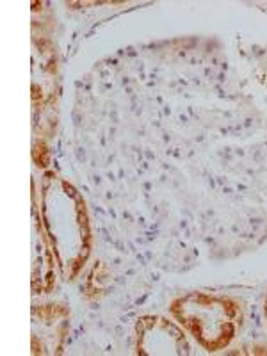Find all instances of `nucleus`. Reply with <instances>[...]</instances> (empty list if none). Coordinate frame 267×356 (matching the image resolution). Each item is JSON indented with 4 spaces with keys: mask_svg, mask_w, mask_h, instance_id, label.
Here are the masks:
<instances>
[{
    "mask_svg": "<svg viewBox=\"0 0 267 356\" xmlns=\"http://www.w3.org/2000/svg\"><path fill=\"white\" fill-rule=\"evenodd\" d=\"M41 222L56 255L59 278L73 282L88 264L93 248V232L89 222L88 207L81 191L59 177L47 171L40 182Z\"/></svg>",
    "mask_w": 267,
    "mask_h": 356,
    "instance_id": "obj_1",
    "label": "nucleus"
},
{
    "mask_svg": "<svg viewBox=\"0 0 267 356\" xmlns=\"http://www.w3.org/2000/svg\"><path fill=\"white\" fill-rule=\"evenodd\" d=\"M177 321L205 353H221L232 346L244 324V308L228 294L189 291L168 307Z\"/></svg>",
    "mask_w": 267,
    "mask_h": 356,
    "instance_id": "obj_2",
    "label": "nucleus"
},
{
    "mask_svg": "<svg viewBox=\"0 0 267 356\" xmlns=\"http://www.w3.org/2000/svg\"><path fill=\"white\" fill-rule=\"evenodd\" d=\"M134 348L141 356H189L193 355L189 333L166 316L138 317L134 324Z\"/></svg>",
    "mask_w": 267,
    "mask_h": 356,
    "instance_id": "obj_3",
    "label": "nucleus"
},
{
    "mask_svg": "<svg viewBox=\"0 0 267 356\" xmlns=\"http://www.w3.org/2000/svg\"><path fill=\"white\" fill-rule=\"evenodd\" d=\"M31 324L33 355H61L70 337V308L63 303L34 305Z\"/></svg>",
    "mask_w": 267,
    "mask_h": 356,
    "instance_id": "obj_4",
    "label": "nucleus"
},
{
    "mask_svg": "<svg viewBox=\"0 0 267 356\" xmlns=\"http://www.w3.org/2000/svg\"><path fill=\"white\" fill-rule=\"evenodd\" d=\"M31 287L33 294H50L56 289L57 269L50 241L41 222L36 196L33 195V257H31Z\"/></svg>",
    "mask_w": 267,
    "mask_h": 356,
    "instance_id": "obj_5",
    "label": "nucleus"
},
{
    "mask_svg": "<svg viewBox=\"0 0 267 356\" xmlns=\"http://www.w3.org/2000/svg\"><path fill=\"white\" fill-rule=\"evenodd\" d=\"M264 319H266V326H267V294L264 298Z\"/></svg>",
    "mask_w": 267,
    "mask_h": 356,
    "instance_id": "obj_6",
    "label": "nucleus"
}]
</instances>
